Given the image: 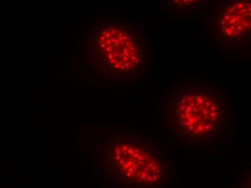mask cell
I'll use <instances>...</instances> for the list:
<instances>
[{
  "label": "cell",
  "mask_w": 251,
  "mask_h": 188,
  "mask_svg": "<svg viewBox=\"0 0 251 188\" xmlns=\"http://www.w3.org/2000/svg\"><path fill=\"white\" fill-rule=\"evenodd\" d=\"M251 19V1H227L215 9L209 27L219 42L240 45L246 44L250 38Z\"/></svg>",
  "instance_id": "obj_4"
},
{
  "label": "cell",
  "mask_w": 251,
  "mask_h": 188,
  "mask_svg": "<svg viewBox=\"0 0 251 188\" xmlns=\"http://www.w3.org/2000/svg\"><path fill=\"white\" fill-rule=\"evenodd\" d=\"M110 147L109 161L123 183L137 188H157L168 177L167 161L154 142L144 137L125 138Z\"/></svg>",
  "instance_id": "obj_3"
},
{
  "label": "cell",
  "mask_w": 251,
  "mask_h": 188,
  "mask_svg": "<svg viewBox=\"0 0 251 188\" xmlns=\"http://www.w3.org/2000/svg\"><path fill=\"white\" fill-rule=\"evenodd\" d=\"M168 131L185 143H208L224 132L226 101L210 84L172 85L166 94Z\"/></svg>",
  "instance_id": "obj_1"
},
{
  "label": "cell",
  "mask_w": 251,
  "mask_h": 188,
  "mask_svg": "<svg viewBox=\"0 0 251 188\" xmlns=\"http://www.w3.org/2000/svg\"><path fill=\"white\" fill-rule=\"evenodd\" d=\"M101 23L91 34L97 36L105 69L114 75L120 72L133 73L135 77L145 75L151 65V48L141 27L132 30L131 22Z\"/></svg>",
  "instance_id": "obj_2"
}]
</instances>
